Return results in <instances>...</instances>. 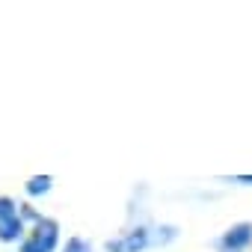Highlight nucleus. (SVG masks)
<instances>
[{
    "label": "nucleus",
    "mask_w": 252,
    "mask_h": 252,
    "mask_svg": "<svg viewBox=\"0 0 252 252\" xmlns=\"http://www.w3.org/2000/svg\"><path fill=\"white\" fill-rule=\"evenodd\" d=\"M175 237V228H169L166 234H152V228H134L125 237H116L107 243V252H143L149 249L152 243H166Z\"/></svg>",
    "instance_id": "f257e3e1"
},
{
    "label": "nucleus",
    "mask_w": 252,
    "mask_h": 252,
    "mask_svg": "<svg viewBox=\"0 0 252 252\" xmlns=\"http://www.w3.org/2000/svg\"><path fill=\"white\" fill-rule=\"evenodd\" d=\"M60 240V228L54 220H39V225L30 231V237L21 243V252H54Z\"/></svg>",
    "instance_id": "f03ea898"
},
{
    "label": "nucleus",
    "mask_w": 252,
    "mask_h": 252,
    "mask_svg": "<svg viewBox=\"0 0 252 252\" xmlns=\"http://www.w3.org/2000/svg\"><path fill=\"white\" fill-rule=\"evenodd\" d=\"M21 231H24V225H21L18 205L12 199H6V196H0V240L12 243V240L21 237Z\"/></svg>",
    "instance_id": "7ed1b4c3"
},
{
    "label": "nucleus",
    "mask_w": 252,
    "mask_h": 252,
    "mask_svg": "<svg viewBox=\"0 0 252 252\" xmlns=\"http://www.w3.org/2000/svg\"><path fill=\"white\" fill-rule=\"evenodd\" d=\"M252 243V222H237V225H231L220 240H217V246L222 249V252H240V249H246Z\"/></svg>",
    "instance_id": "20e7f679"
},
{
    "label": "nucleus",
    "mask_w": 252,
    "mask_h": 252,
    "mask_svg": "<svg viewBox=\"0 0 252 252\" xmlns=\"http://www.w3.org/2000/svg\"><path fill=\"white\" fill-rule=\"evenodd\" d=\"M51 184H54V178H51V175H36V178H30V181H27V193H30V196L48 193V190H51Z\"/></svg>",
    "instance_id": "39448f33"
},
{
    "label": "nucleus",
    "mask_w": 252,
    "mask_h": 252,
    "mask_svg": "<svg viewBox=\"0 0 252 252\" xmlns=\"http://www.w3.org/2000/svg\"><path fill=\"white\" fill-rule=\"evenodd\" d=\"M63 252H92V246L83 240V237H71L68 243H65V249Z\"/></svg>",
    "instance_id": "423d86ee"
},
{
    "label": "nucleus",
    "mask_w": 252,
    "mask_h": 252,
    "mask_svg": "<svg viewBox=\"0 0 252 252\" xmlns=\"http://www.w3.org/2000/svg\"><path fill=\"white\" fill-rule=\"evenodd\" d=\"M234 181H243V184H252V175H237Z\"/></svg>",
    "instance_id": "0eeeda50"
}]
</instances>
